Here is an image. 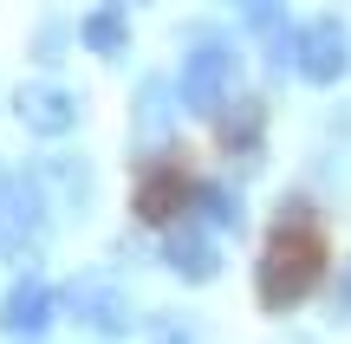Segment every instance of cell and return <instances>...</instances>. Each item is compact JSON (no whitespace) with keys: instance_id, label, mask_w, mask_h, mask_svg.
Here are the masks:
<instances>
[{"instance_id":"1","label":"cell","mask_w":351,"mask_h":344,"mask_svg":"<svg viewBox=\"0 0 351 344\" xmlns=\"http://www.w3.org/2000/svg\"><path fill=\"white\" fill-rule=\"evenodd\" d=\"M319 273H326V247H319V234L313 228H274L261 267H254V293H261L267 312H293L319 286Z\"/></svg>"},{"instance_id":"2","label":"cell","mask_w":351,"mask_h":344,"mask_svg":"<svg viewBox=\"0 0 351 344\" xmlns=\"http://www.w3.org/2000/svg\"><path fill=\"white\" fill-rule=\"evenodd\" d=\"M234 78H241V52L228 46L221 33H208L195 52H189V65H182V111H195V117H215L228 98H234Z\"/></svg>"},{"instance_id":"3","label":"cell","mask_w":351,"mask_h":344,"mask_svg":"<svg viewBox=\"0 0 351 344\" xmlns=\"http://www.w3.org/2000/svg\"><path fill=\"white\" fill-rule=\"evenodd\" d=\"M46 215H52V202L39 189V176H0V247L13 260H26V247L39 241Z\"/></svg>"},{"instance_id":"4","label":"cell","mask_w":351,"mask_h":344,"mask_svg":"<svg viewBox=\"0 0 351 344\" xmlns=\"http://www.w3.org/2000/svg\"><path fill=\"white\" fill-rule=\"evenodd\" d=\"M13 117H20L33 137H72L85 104H78L72 85H26V91H13Z\"/></svg>"},{"instance_id":"5","label":"cell","mask_w":351,"mask_h":344,"mask_svg":"<svg viewBox=\"0 0 351 344\" xmlns=\"http://www.w3.org/2000/svg\"><path fill=\"white\" fill-rule=\"evenodd\" d=\"M293 65H300L313 85H339V78H345V65H351V33H345L339 13H326V20H313V26L300 33Z\"/></svg>"},{"instance_id":"6","label":"cell","mask_w":351,"mask_h":344,"mask_svg":"<svg viewBox=\"0 0 351 344\" xmlns=\"http://www.w3.org/2000/svg\"><path fill=\"white\" fill-rule=\"evenodd\" d=\"M163 267L176 273V280L202 286V280L221 273V247H215L208 228H176V221H169V234H163Z\"/></svg>"},{"instance_id":"7","label":"cell","mask_w":351,"mask_h":344,"mask_svg":"<svg viewBox=\"0 0 351 344\" xmlns=\"http://www.w3.org/2000/svg\"><path fill=\"white\" fill-rule=\"evenodd\" d=\"M33 176H39V189H46V202H59L65 221H85V208H91V169L78 163V156L52 150L46 163L33 169Z\"/></svg>"},{"instance_id":"8","label":"cell","mask_w":351,"mask_h":344,"mask_svg":"<svg viewBox=\"0 0 351 344\" xmlns=\"http://www.w3.org/2000/svg\"><path fill=\"white\" fill-rule=\"evenodd\" d=\"M52 306H59V299H52L46 280H20L7 299H0V332L7 338H39L52 325Z\"/></svg>"},{"instance_id":"9","label":"cell","mask_w":351,"mask_h":344,"mask_svg":"<svg viewBox=\"0 0 351 344\" xmlns=\"http://www.w3.org/2000/svg\"><path fill=\"white\" fill-rule=\"evenodd\" d=\"M261 130H267V104L254 98V91H234V98L215 111V137H221V150H234V156L261 150Z\"/></svg>"},{"instance_id":"10","label":"cell","mask_w":351,"mask_h":344,"mask_svg":"<svg viewBox=\"0 0 351 344\" xmlns=\"http://www.w3.org/2000/svg\"><path fill=\"white\" fill-rule=\"evenodd\" d=\"M182 202H195V182L176 176V169H156V176L137 182V221H150V228H169L182 215Z\"/></svg>"},{"instance_id":"11","label":"cell","mask_w":351,"mask_h":344,"mask_svg":"<svg viewBox=\"0 0 351 344\" xmlns=\"http://www.w3.org/2000/svg\"><path fill=\"white\" fill-rule=\"evenodd\" d=\"M72 312L85 319V332H124V293L104 280H78L72 286Z\"/></svg>"},{"instance_id":"12","label":"cell","mask_w":351,"mask_h":344,"mask_svg":"<svg viewBox=\"0 0 351 344\" xmlns=\"http://www.w3.org/2000/svg\"><path fill=\"white\" fill-rule=\"evenodd\" d=\"M78 39H85L98 59H124V46H130V20H124V7H98V13H85V26H78Z\"/></svg>"},{"instance_id":"13","label":"cell","mask_w":351,"mask_h":344,"mask_svg":"<svg viewBox=\"0 0 351 344\" xmlns=\"http://www.w3.org/2000/svg\"><path fill=\"white\" fill-rule=\"evenodd\" d=\"M169 124H176V104H169V91L150 78V85L137 91V143H150V137H169Z\"/></svg>"},{"instance_id":"14","label":"cell","mask_w":351,"mask_h":344,"mask_svg":"<svg viewBox=\"0 0 351 344\" xmlns=\"http://www.w3.org/2000/svg\"><path fill=\"white\" fill-rule=\"evenodd\" d=\"M195 208H202V221H215L221 234L241 228V202H234V189H221V182H195Z\"/></svg>"},{"instance_id":"15","label":"cell","mask_w":351,"mask_h":344,"mask_svg":"<svg viewBox=\"0 0 351 344\" xmlns=\"http://www.w3.org/2000/svg\"><path fill=\"white\" fill-rule=\"evenodd\" d=\"M274 228H313V202H306V195H287L280 215H274Z\"/></svg>"},{"instance_id":"16","label":"cell","mask_w":351,"mask_h":344,"mask_svg":"<svg viewBox=\"0 0 351 344\" xmlns=\"http://www.w3.org/2000/svg\"><path fill=\"white\" fill-rule=\"evenodd\" d=\"M33 52H39L46 65H52V59L65 52V26H59V20H46V26H39V46H33Z\"/></svg>"},{"instance_id":"17","label":"cell","mask_w":351,"mask_h":344,"mask_svg":"<svg viewBox=\"0 0 351 344\" xmlns=\"http://www.w3.org/2000/svg\"><path fill=\"white\" fill-rule=\"evenodd\" d=\"M332 312H339V319H351V267L339 273V293H332Z\"/></svg>"},{"instance_id":"18","label":"cell","mask_w":351,"mask_h":344,"mask_svg":"<svg viewBox=\"0 0 351 344\" xmlns=\"http://www.w3.org/2000/svg\"><path fill=\"white\" fill-rule=\"evenodd\" d=\"M241 7H247V20H261V26L280 20V0H241Z\"/></svg>"}]
</instances>
